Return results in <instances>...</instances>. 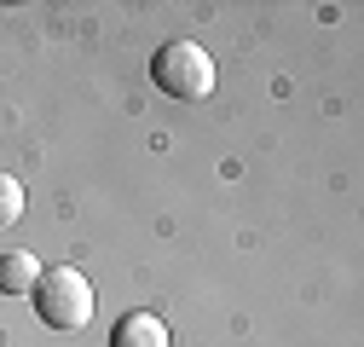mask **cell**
<instances>
[{
	"label": "cell",
	"mask_w": 364,
	"mask_h": 347,
	"mask_svg": "<svg viewBox=\"0 0 364 347\" xmlns=\"http://www.w3.org/2000/svg\"><path fill=\"white\" fill-rule=\"evenodd\" d=\"M151 75H156L162 93L179 99V105H203V99L214 93V81H220L214 58L197 47V41H168V47L151 58Z\"/></svg>",
	"instance_id": "1"
},
{
	"label": "cell",
	"mask_w": 364,
	"mask_h": 347,
	"mask_svg": "<svg viewBox=\"0 0 364 347\" xmlns=\"http://www.w3.org/2000/svg\"><path fill=\"white\" fill-rule=\"evenodd\" d=\"M29 295H35L41 324H53V330H81L87 319H93V284H87L81 267H53V272H41Z\"/></svg>",
	"instance_id": "2"
},
{
	"label": "cell",
	"mask_w": 364,
	"mask_h": 347,
	"mask_svg": "<svg viewBox=\"0 0 364 347\" xmlns=\"http://www.w3.org/2000/svg\"><path fill=\"white\" fill-rule=\"evenodd\" d=\"M110 347H173V341H168V324H162L156 313H127V319L116 324Z\"/></svg>",
	"instance_id": "3"
},
{
	"label": "cell",
	"mask_w": 364,
	"mask_h": 347,
	"mask_svg": "<svg viewBox=\"0 0 364 347\" xmlns=\"http://www.w3.org/2000/svg\"><path fill=\"white\" fill-rule=\"evenodd\" d=\"M35 278H41V260L35 255H23V249L0 255V289H6V295H29Z\"/></svg>",
	"instance_id": "4"
},
{
	"label": "cell",
	"mask_w": 364,
	"mask_h": 347,
	"mask_svg": "<svg viewBox=\"0 0 364 347\" xmlns=\"http://www.w3.org/2000/svg\"><path fill=\"white\" fill-rule=\"evenodd\" d=\"M23 214V186L12 180V174H0V226H12Z\"/></svg>",
	"instance_id": "5"
}]
</instances>
